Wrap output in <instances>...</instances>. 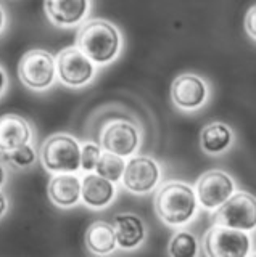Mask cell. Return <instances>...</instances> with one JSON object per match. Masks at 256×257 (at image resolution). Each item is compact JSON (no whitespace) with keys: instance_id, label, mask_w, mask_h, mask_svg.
<instances>
[{"instance_id":"44dd1931","label":"cell","mask_w":256,"mask_h":257,"mask_svg":"<svg viewBox=\"0 0 256 257\" xmlns=\"http://www.w3.org/2000/svg\"><path fill=\"white\" fill-rule=\"evenodd\" d=\"M2 159L5 161L7 164L15 167V169H26L34 166V163L37 161V153L36 148L33 147V143H26L23 147L13 150L10 153H4Z\"/></svg>"},{"instance_id":"7402d4cb","label":"cell","mask_w":256,"mask_h":257,"mask_svg":"<svg viewBox=\"0 0 256 257\" xmlns=\"http://www.w3.org/2000/svg\"><path fill=\"white\" fill-rule=\"evenodd\" d=\"M102 155V147L94 142H86L81 145V171L94 172Z\"/></svg>"},{"instance_id":"52a82bcc","label":"cell","mask_w":256,"mask_h":257,"mask_svg":"<svg viewBox=\"0 0 256 257\" xmlns=\"http://www.w3.org/2000/svg\"><path fill=\"white\" fill-rule=\"evenodd\" d=\"M161 180V167L158 161L147 155L131 156L126 161L123 172V185L132 195H147L151 193Z\"/></svg>"},{"instance_id":"484cf974","label":"cell","mask_w":256,"mask_h":257,"mask_svg":"<svg viewBox=\"0 0 256 257\" xmlns=\"http://www.w3.org/2000/svg\"><path fill=\"white\" fill-rule=\"evenodd\" d=\"M5 23H7L5 10H4V8H2V5H0V32L4 31V28H5Z\"/></svg>"},{"instance_id":"7c38bea8","label":"cell","mask_w":256,"mask_h":257,"mask_svg":"<svg viewBox=\"0 0 256 257\" xmlns=\"http://www.w3.org/2000/svg\"><path fill=\"white\" fill-rule=\"evenodd\" d=\"M92 10V0H44V12L53 26H81Z\"/></svg>"},{"instance_id":"9a60e30c","label":"cell","mask_w":256,"mask_h":257,"mask_svg":"<svg viewBox=\"0 0 256 257\" xmlns=\"http://www.w3.org/2000/svg\"><path fill=\"white\" fill-rule=\"evenodd\" d=\"M33 140V125L20 114L7 112L0 116V155L10 153Z\"/></svg>"},{"instance_id":"5b68a950","label":"cell","mask_w":256,"mask_h":257,"mask_svg":"<svg viewBox=\"0 0 256 257\" xmlns=\"http://www.w3.org/2000/svg\"><path fill=\"white\" fill-rule=\"evenodd\" d=\"M203 252L210 257H245L251 254V236L243 230L214 223L203 235Z\"/></svg>"},{"instance_id":"8fae6325","label":"cell","mask_w":256,"mask_h":257,"mask_svg":"<svg viewBox=\"0 0 256 257\" xmlns=\"http://www.w3.org/2000/svg\"><path fill=\"white\" fill-rule=\"evenodd\" d=\"M208 96L210 85L202 76L194 72L179 74L171 84V100L182 111H195L205 106Z\"/></svg>"},{"instance_id":"7a4b0ae2","label":"cell","mask_w":256,"mask_h":257,"mask_svg":"<svg viewBox=\"0 0 256 257\" xmlns=\"http://www.w3.org/2000/svg\"><path fill=\"white\" fill-rule=\"evenodd\" d=\"M153 209L163 223L182 227L197 215L198 201L195 190L182 180L166 182L155 193Z\"/></svg>"},{"instance_id":"3957f363","label":"cell","mask_w":256,"mask_h":257,"mask_svg":"<svg viewBox=\"0 0 256 257\" xmlns=\"http://www.w3.org/2000/svg\"><path fill=\"white\" fill-rule=\"evenodd\" d=\"M39 158L47 172L76 174L81 171V143L69 134H53L44 140Z\"/></svg>"},{"instance_id":"ac0fdd59","label":"cell","mask_w":256,"mask_h":257,"mask_svg":"<svg viewBox=\"0 0 256 257\" xmlns=\"http://www.w3.org/2000/svg\"><path fill=\"white\" fill-rule=\"evenodd\" d=\"M84 244L87 251L95 255H108L115 252L116 238L113 225L105 220H97L91 223L86 230Z\"/></svg>"},{"instance_id":"e0dca14e","label":"cell","mask_w":256,"mask_h":257,"mask_svg":"<svg viewBox=\"0 0 256 257\" xmlns=\"http://www.w3.org/2000/svg\"><path fill=\"white\" fill-rule=\"evenodd\" d=\"M234 143V131L226 122L214 120L206 124L200 132V147L210 156H219L226 153Z\"/></svg>"},{"instance_id":"5bb4252c","label":"cell","mask_w":256,"mask_h":257,"mask_svg":"<svg viewBox=\"0 0 256 257\" xmlns=\"http://www.w3.org/2000/svg\"><path fill=\"white\" fill-rule=\"evenodd\" d=\"M116 187L97 172H86L81 179V201L89 209H107L116 198Z\"/></svg>"},{"instance_id":"6da1fadb","label":"cell","mask_w":256,"mask_h":257,"mask_svg":"<svg viewBox=\"0 0 256 257\" xmlns=\"http://www.w3.org/2000/svg\"><path fill=\"white\" fill-rule=\"evenodd\" d=\"M76 47L94 64L107 66L121 53L123 36L116 24L108 20H86L76 34Z\"/></svg>"},{"instance_id":"4316f807","label":"cell","mask_w":256,"mask_h":257,"mask_svg":"<svg viewBox=\"0 0 256 257\" xmlns=\"http://www.w3.org/2000/svg\"><path fill=\"white\" fill-rule=\"evenodd\" d=\"M5 180H7V172H5L4 166L0 164V188H2L4 185H5Z\"/></svg>"},{"instance_id":"8992f818","label":"cell","mask_w":256,"mask_h":257,"mask_svg":"<svg viewBox=\"0 0 256 257\" xmlns=\"http://www.w3.org/2000/svg\"><path fill=\"white\" fill-rule=\"evenodd\" d=\"M214 211V223L243 231H253L256 227V201L251 193L234 191Z\"/></svg>"},{"instance_id":"ffe728a7","label":"cell","mask_w":256,"mask_h":257,"mask_svg":"<svg viewBox=\"0 0 256 257\" xmlns=\"http://www.w3.org/2000/svg\"><path fill=\"white\" fill-rule=\"evenodd\" d=\"M198 239L192 231L181 230L171 238L167 254L171 257H194L198 254Z\"/></svg>"},{"instance_id":"4fadbf2b","label":"cell","mask_w":256,"mask_h":257,"mask_svg":"<svg viewBox=\"0 0 256 257\" xmlns=\"http://www.w3.org/2000/svg\"><path fill=\"white\" fill-rule=\"evenodd\" d=\"M113 230L116 247L123 251H134L143 244L147 238V227L140 215L134 212H121L113 217Z\"/></svg>"},{"instance_id":"d6986e66","label":"cell","mask_w":256,"mask_h":257,"mask_svg":"<svg viewBox=\"0 0 256 257\" xmlns=\"http://www.w3.org/2000/svg\"><path fill=\"white\" fill-rule=\"evenodd\" d=\"M124 167H126V159L123 156L115 155V153H110V151H102L94 172L105 177L110 182L118 183L123 179Z\"/></svg>"},{"instance_id":"cb8c5ba5","label":"cell","mask_w":256,"mask_h":257,"mask_svg":"<svg viewBox=\"0 0 256 257\" xmlns=\"http://www.w3.org/2000/svg\"><path fill=\"white\" fill-rule=\"evenodd\" d=\"M7 85H9V79H7V72L5 69L0 66V96H2L7 90Z\"/></svg>"},{"instance_id":"9c48e42d","label":"cell","mask_w":256,"mask_h":257,"mask_svg":"<svg viewBox=\"0 0 256 257\" xmlns=\"http://www.w3.org/2000/svg\"><path fill=\"white\" fill-rule=\"evenodd\" d=\"M142 135L139 127L129 120H111L103 127L100 134V147L103 151H110L123 158L135 155L140 147Z\"/></svg>"},{"instance_id":"277c9868","label":"cell","mask_w":256,"mask_h":257,"mask_svg":"<svg viewBox=\"0 0 256 257\" xmlns=\"http://www.w3.org/2000/svg\"><path fill=\"white\" fill-rule=\"evenodd\" d=\"M18 77L29 90L44 92L50 88L57 79L55 56L41 48L28 50L18 63Z\"/></svg>"},{"instance_id":"2e32d148","label":"cell","mask_w":256,"mask_h":257,"mask_svg":"<svg viewBox=\"0 0 256 257\" xmlns=\"http://www.w3.org/2000/svg\"><path fill=\"white\" fill-rule=\"evenodd\" d=\"M47 195L53 206L71 209L81 203V179L76 174H53L47 185Z\"/></svg>"},{"instance_id":"603a6c76","label":"cell","mask_w":256,"mask_h":257,"mask_svg":"<svg viewBox=\"0 0 256 257\" xmlns=\"http://www.w3.org/2000/svg\"><path fill=\"white\" fill-rule=\"evenodd\" d=\"M243 26H245V32L250 36V39L254 40L256 37V7L254 5H250L248 12L245 13Z\"/></svg>"},{"instance_id":"d4e9b609","label":"cell","mask_w":256,"mask_h":257,"mask_svg":"<svg viewBox=\"0 0 256 257\" xmlns=\"http://www.w3.org/2000/svg\"><path fill=\"white\" fill-rule=\"evenodd\" d=\"M7 209H9V199H7V196L0 191V219L7 214Z\"/></svg>"},{"instance_id":"30bf717a","label":"cell","mask_w":256,"mask_h":257,"mask_svg":"<svg viewBox=\"0 0 256 257\" xmlns=\"http://www.w3.org/2000/svg\"><path fill=\"white\" fill-rule=\"evenodd\" d=\"M235 191L234 179L224 171L213 169L200 175L195 187L198 206L208 211H214Z\"/></svg>"},{"instance_id":"ba28073f","label":"cell","mask_w":256,"mask_h":257,"mask_svg":"<svg viewBox=\"0 0 256 257\" xmlns=\"http://www.w3.org/2000/svg\"><path fill=\"white\" fill-rule=\"evenodd\" d=\"M55 63H57V77L66 87H84L91 84L95 76V64L76 45L60 50L55 56Z\"/></svg>"}]
</instances>
